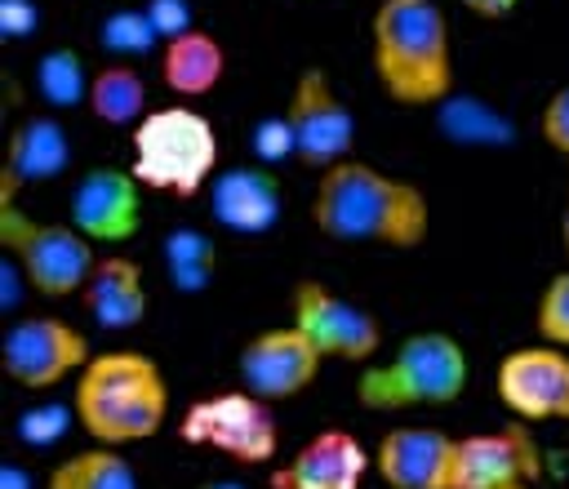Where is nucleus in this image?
<instances>
[{"label": "nucleus", "mask_w": 569, "mask_h": 489, "mask_svg": "<svg viewBox=\"0 0 569 489\" xmlns=\"http://www.w3.org/2000/svg\"><path fill=\"white\" fill-rule=\"evenodd\" d=\"M307 213L311 227L338 244H378L409 253L431 231L427 191L356 156L316 178Z\"/></svg>", "instance_id": "f257e3e1"}, {"label": "nucleus", "mask_w": 569, "mask_h": 489, "mask_svg": "<svg viewBox=\"0 0 569 489\" xmlns=\"http://www.w3.org/2000/svg\"><path fill=\"white\" fill-rule=\"evenodd\" d=\"M369 58L378 89L409 111H436L453 98L449 18L436 0H382L369 18Z\"/></svg>", "instance_id": "f03ea898"}, {"label": "nucleus", "mask_w": 569, "mask_h": 489, "mask_svg": "<svg viewBox=\"0 0 569 489\" xmlns=\"http://www.w3.org/2000/svg\"><path fill=\"white\" fill-rule=\"evenodd\" d=\"M76 418L98 445L151 440L169 418L164 369L147 351H102L76 373Z\"/></svg>", "instance_id": "7ed1b4c3"}, {"label": "nucleus", "mask_w": 569, "mask_h": 489, "mask_svg": "<svg viewBox=\"0 0 569 489\" xmlns=\"http://www.w3.org/2000/svg\"><path fill=\"white\" fill-rule=\"evenodd\" d=\"M467 347L445 329H418L396 342L387 360H373L356 378V405L373 413L445 409L467 391Z\"/></svg>", "instance_id": "20e7f679"}, {"label": "nucleus", "mask_w": 569, "mask_h": 489, "mask_svg": "<svg viewBox=\"0 0 569 489\" xmlns=\"http://www.w3.org/2000/svg\"><path fill=\"white\" fill-rule=\"evenodd\" d=\"M129 142H133L129 169L151 191L191 200V196L209 191V182L218 173V133H213L209 116H200L196 107L147 111V120L133 124Z\"/></svg>", "instance_id": "39448f33"}, {"label": "nucleus", "mask_w": 569, "mask_h": 489, "mask_svg": "<svg viewBox=\"0 0 569 489\" xmlns=\"http://www.w3.org/2000/svg\"><path fill=\"white\" fill-rule=\"evenodd\" d=\"M0 244L22 267L31 293L40 298H71L84 293L98 253L71 222H40L22 209L18 196H0Z\"/></svg>", "instance_id": "423d86ee"}, {"label": "nucleus", "mask_w": 569, "mask_h": 489, "mask_svg": "<svg viewBox=\"0 0 569 489\" xmlns=\"http://www.w3.org/2000/svg\"><path fill=\"white\" fill-rule=\"evenodd\" d=\"M289 311H293L289 325H298L325 360L373 365V356L382 351V325L373 320V311H365L360 302L342 298L325 280L302 276L293 285V293H289Z\"/></svg>", "instance_id": "0eeeda50"}, {"label": "nucleus", "mask_w": 569, "mask_h": 489, "mask_svg": "<svg viewBox=\"0 0 569 489\" xmlns=\"http://www.w3.org/2000/svg\"><path fill=\"white\" fill-rule=\"evenodd\" d=\"M182 440L218 449L244 467H271L276 449H280L271 405L249 396V391H222V396L196 400L182 413Z\"/></svg>", "instance_id": "6e6552de"}, {"label": "nucleus", "mask_w": 569, "mask_h": 489, "mask_svg": "<svg viewBox=\"0 0 569 489\" xmlns=\"http://www.w3.org/2000/svg\"><path fill=\"white\" fill-rule=\"evenodd\" d=\"M89 360V338L62 316H18L0 338V365L22 391H53Z\"/></svg>", "instance_id": "1a4fd4ad"}, {"label": "nucleus", "mask_w": 569, "mask_h": 489, "mask_svg": "<svg viewBox=\"0 0 569 489\" xmlns=\"http://www.w3.org/2000/svg\"><path fill=\"white\" fill-rule=\"evenodd\" d=\"M289 124H293V142H298V160L316 173L351 160L356 147V116L351 107L338 98L333 76L325 67H302L293 76L289 89V107H284Z\"/></svg>", "instance_id": "9d476101"}, {"label": "nucleus", "mask_w": 569, "mask_h": 489, "mask_svg": "<svg viewBox=\"0 0 569 489\" xmlns=\"http://www.w3.org/2000/svg\"><path fill=\"white\" fill-rule=\"evenodd\" d=\"M320 365L325 356L311 347V338L298 325H271L244 338L236 356V378H240V391L276 405V400L302 396L316 382Z\"/></svg>", "instance_id": "9b49d317"}, {"label": "nucleus", "mask_w": 569, "mask_h": 489, "mask_svg": "<svg viewBox=\"0 0 569 489\" xmlns=\"http://www.w3.org/2000/svg\"><path fill=\"white\" fill-rule=\"evenodd\" d=\"M493 391L520 422H569V351L551 342L507 351Z\"/></svg>", "instance_id": "f8f14e48"}, {"label": "nucleus", "mask_w": 569, "mask_h": 489, "mask_svg": "<svg viewBox=\"0 0 569 489\" xmlns=\"http://www.w3.org/2000/svg\"><path fill=\"white\" fill-rule=\"evenodd\" d=\"M67 222L93 244H124L142 231V182L133 169L93 164L76 178Z\"/></svg>", "instance_id": "ddd939ff"}, {"label": "nucleus", "mask_w": 569, "mask_h": 489, "mask_svg": "<svg viewBox=\"0 0 569 489\" xmlns=\"http://www.w3.org/2000/svg\"><path fill=\"white\" fill-rule=\"evenodd\" d=\"M209 218L231 236H267L284 213V182L271 164H227L209 182Z\"/></svg>", "instance_id": "4468645a"}, {"label": "nucleus", "mask_w": 569, "mask_h": 489, "mask_svg": "<svg viewBox=\"0 0 569 489\" xmlns=\"http://www.w3.org/2000/svg\"><path fill=\"white\" fill-rule=\"evenodd\" d=\"M453 449H458V436H449L440 427L405 422L378 440L373 467L387 489H449Z\"/></svg>", "instance_id": "2eb2a0df"}, {"label": "nucleus", "mask_w": 569, "mask_h": 489, "mask_svg": "<svg viewBox=\"0 0 569 489\" xmlns=\"http://www.w3.org/2000/svg\"><path fill=\"white\" fill-rule=\"evenodd\" d=\"M533 476H538V449L525 436V427L458 436L449 489H507V485H529Z\"/></svg>", "instance_id": "dca6fc26"}, {"label": "nucleus", "mask_w": 569, "mask_h": 489, "mask_svg": "<svg viewBox=\"0 0 569 489\" xmlns=\"http://www.w3.org/2000/svg\"><path fill=\"white\" fill-rule=\"evenodd\" d=\"M369 471V453L351 431L311 436L284 467L271 471V489H360Z\"/></svg>", "instance_id": "f3484780"}, {"label": "nucleus", "mask_w": 569, "mask_h": 489, "mask_svg": "<svg viewBox=\"0 0 569 489\" xmlns=\"http://www.w3.org/2000/svg\"><path fill=\"white\" fill-rule=\"evenodd\" d=\"M71 164V138L58 116H27L4 147L0 160V196H22L36 182L62 178Z\"/></svg>", "instance_id": "a211bd4d"}, {"label": "nucleus", "mask_w": 569, "mask_h": 489, "mask_svg": "<svg viewBox=\"0 0 569 489\" xmlns=\"http://www.w3.org/2000/svg\"><path fill=\"white\" fill-rule=\"evenodd\" d=\"M84 307L93 316V325L111 329V333H124V329H138L147 320V280H142V267L124 253H107L98 258L89 285H84Z\"/></svg>", "instance_id": "6ab92c4d"}, {"label": "nucleus", "mask_w": 569, "mask_h": 489, "mask_svg": "<svg viewBox=\"0 0 569 489\" xmlns=\"http://www.w3.org/2000/svg\"><path fill=\"white\" fill-rule=\"evenodd\" d=\"M227 76V49L209 31H187L160 49V80L178 98H204Z\"/></svg>", "instance_id": "aec40b11"}, {"label": "nucleus", "mask_w": 569, "mask_h": 489, "mask_svg": "<svg viewBox=\"0 0 569 489\" xmlns=\"http://www.w3.org/2000/svg\"><path fill=\"white\" fill-rule=\"evenodd\" d=\"M436 120H440V133L458 147H511L516 142V124L476 93L445 98L436 107Z\"/></svg>", "instance_id": "412c9836"}, {"label": "nucleus", "mask_w": 569, "mask_h": 489, "mask_svg": "<svg viewBox=\"0 0 569 489\" xmlns=\"http://www.w3.org/2000/svg\"><path fill=\"white\" fill-rule=\"evenodd\" d=\"M89 116L102 124H142L147 120V76L133 62H107L89 84Z\"/></svg>", "instance_id": "4be33fe9"}, {"label": "nucleus", "mask_w": 569, "mask_h": 489, "mask_svg": "<svg viewBox=\"0 0 569 489\" xmlns=\"http://www.w3.org/2000/svg\"><path fill=\"white\" fill-rule=\"evenodd\" d=\"M160 258L178 293H204L218 276V240L204 227H173L160 244Z\"/></svg>", "instance_id": "5701e85b"}, {"label": "nucleus", "mask_w": 569, "mask_h": 489, "mask_svg": "<svg viewBox=\"0 0 569 489\" xmlns=\"http://www.w3.org/2000/svg\"><path fill=\"white\" fill-rule=\"evenodd\" d=\"M44 489H138V471L120 449L93 445V449L62 458L44 476Z\"/></svg>", "instance_id": "b1692460"}, {"label": "nucleus", "mask_w": 569, "mask_h": 489, "mask_svg": "<svg viewBox=\"0 0 569 489\" xmlns=\"http://www.w3.org/2000/svg\"><path fill=\"white\" fill-rule=\"evenodd\" d=\"M89 67L71 44H53L36 58V93L53 107V111H71V107H89Z\"/></svg>", "instance_id": "393cba45"}, {"label": "nucleus", "mask_w": 569, "mask_h": 489, "mask_svg": "<svg viewBox=\"0 0 569 489\" xmlns=\"http://www.w3.org/2000/svg\"><path fill=\"white\" fill-rule=\"evenodd\" d=\"M98 49L111 53L116 62H129V58H147V53L164 49V40L151 27L147 9H111L98 22Z\"/></svg>", "instance_id": "a878e982"}, {"label": "nucleus", "mask_w": 569, "mask_h": 489, "mask_svg": "<svg viewBox=\"0 0 569 489\" xmlns=\"http://www.w3.org/2000/svg\"><path fill=\"white\" fill-rule=\"evenodd\" d=\"M71 422H80L76 418V405H62V400H40V405H27L22 413H18V440L22 445H31V449H49V445H58L67 431H71Z\"/></svg>", "instance_id": "bb28decb"}, {"label": "nucleus", "mask_w": 569, "mask_h": 489, "mask_svg": "<svg viewBox=\"0 0 569 489\" xmlns=\"http://www.w3.org/2000/svg\"><path fill=\"white\" fill-rule=\"evenodd\" d=\"M533 325H538V338L542 342L569 351V271H560V276L547 280V289L538 293Z\"/></svg>", "instance_id": "cd10ccee"}, {"label": "nucleus", "mask_w": 569, "mask_h": 489, "mask_svg": "<svg viewBox=\"0 0 569 489\" xmlns=\"http://www.w3.org/2000/svg\"><path fill=\"white\" fill-rule=\"evenodd\" d=\"M249 151H253L258 164H271V169L284 164L289 156L298 160V142H293V124H289V116L276 111V116L253 120V124H249Z\"/></svg>", "instance_id": "c85d7f7f"}, {"label": "nucleus", "mask_w": 569, "mask_h": 489, "mask_svg": "<svg viewBox=\"0 0 569 489\" xmlns=\"http://www.w3.org/2000/svg\"><path fill=\"white\" fill-rule=\"evenodd\" d=\"M142 9H147L151 27L160 31L164 44L178 40V36H187V31H196V9H191V0H147Z\"/></svg>", "instance_id": "c756f323"}, {"label": "nucleus", "mask_w": 569, "mask_h": 489, "mask_svg": "<svg viewBox=\"0 0 569 489\" xmlns=\"http://www.w3.org/2000/svg\"><path fill=\"white\" fill-rule=\"evenodd\" d=\"M538 129H542V142L569 160V80H565V84H560V89L547 98Z\"/></svg>", "instance_id": "7c9ffc66"}, {"label": "nucleus", "mask_w": 569, "mask_h": 489, "mask_svg": "<svg viewBox=\"0 0 569 489\" xmlns=\"http://www.w3.org/2000/svg\"><path fill=\"white\" fill-rule=\"evenodd\" d=\"M40 18L44 13L36 0H0V36L4 40H31Z\"/></svg>", "instance_id": "2f4dec72"}, {"label": "nucleus", "mask_w": 569, "mask_h": 489, "mask_svg": "<svg viewBox=\"0 0 569 489\" xmlns=\"http://www.w3.org/2000/svg\"><path fill=\"white\" fill-rule=\"evenodd\" d=\"M462 9L485 18V22H498V18H511L520 9V0H462Z\"/></svg>", "instance_id": "473e14b6"}, {"label": "nucleus", "mask_w": 569, "mask_h": 489, "mask_svg": "<svg viewBox=\"0 0 569 489\" xmlns=\"http://www.w3.org/2000/svg\"><path fill=\"white\" fill-rule=\"evenodd\" d=\"M0 489H36V476L22 462H4L0 467Z\"/></svg>", "instance_id": "72a5a7b5"}, {"label": "nucleus", "mask_w": 569, "mask_h": 489, "mask_svg": "<svg viewBox=\"0 0 569 489\" xmlns=\"http://www.w3.org/2000/svg\"><path fill=\"white\" fill-rule=\"evenodd\" d=\"M560 249L569 258V187H565V213H560Z\"/></svg>", "instance_id": "f704fd0d"}, {"label": "nucleus", "mask_w": 569, "mask_h": 489, "mask_svg": "<svg viewBox=\"0 0 569 489\" xmlns=\"http://www.w3.org/2000/svg\"><path fill=\"white\" fill-rule=\"evenodd\" d=\"M196 489H249V485H240V480H204Z\"/></svg>", "instance_id": "c9c22d12"}, {"label": "nucleus", "mask_w": 569, "mask_h": 489, "mask_svg": "<svg viewBox=\"0 0 569 489\" xmlns=\"http://www.w3.org/2000/svg\"><path fill=\"white\" fill-rule=\"evenodd\" d=\"M507 489H529V485H507Z\"/></svg>", "instance_id": "e433bc0d"}]
</instances>
